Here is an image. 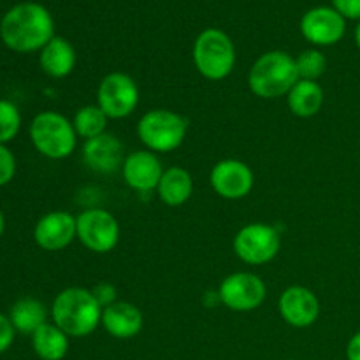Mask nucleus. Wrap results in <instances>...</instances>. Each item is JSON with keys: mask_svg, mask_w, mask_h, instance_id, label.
<instances>
[{"mask_svg": "<svg viewBox=\"0 0 360 360\" xmlns=\"http://www.w3.org/2000/svg\"><path fill=\"white\" fill-rule=\"evenodd\" d=\"M51 316L56 327L69 338L90 336L102 320V306L86 288H65L55 297Z\"/></svg>", "mask_w": 360, "mask_h": 360, "instance_id": "obj_2", "label": "nucleus"}, {"mask_svg": "<svg viewBox=\"0 0 360 360\" xmlns=\"http://www.w3.org/2000/svg\"><path fill=\"white\" fill-rule=\"evenodd\" d=\"M35 150L53 160H62L76 150L77 134L72 123L55 111L39 112L30 125Z\"/></svg>", "mask_w": 360, "mask_h": 360, "instance_id": "obj_4", "label": "nucleus"}, {"mask_svg": "<svg viewBox=\"0 0 360 360\" xmlns=\"http://www.w3.org/2000/svg\"><path fill=\"white\" fill-rule=\"evenodd\" d=\"M32 347L42 360H62L69 352V336L55 323H44L32 334Z\"/></svg>", "mask_w": 360, "mask_h": 360, "instance_id": "obj_21", "label": "nucleus"}, {"mask_svg": "<svg viewBox=\"0 0 360 360\" xmlns=\"http://www.w3.org/2000/svg\"><path fill=\"white\" fill-rule=\"evenodd\" d=\"M211 186L224 199H243L253 188V172L241 160H221L213 167L210 176Z\"/></svg>", "mask_w": 360, "mask_h": 360, "instance_id": "obj_12", "label": "nucleus"}, {"mask_svg": "<svg viewBox=\"0 0 360 360\" xmlns=\"http://www.w3.org/2000/svg\"><path fill=\"white\" fill-rule=\"evenodd\" d=\"M280 315L288 326L304 329L319 319L320 302L309 288L299 285L288 287L280 297Z\"/></svg>", "mask_w": 360, "mask_h": 360, "instance_id": "obj_14", "label": "nucleus"}, {"mask_svg": "<svg viewBox=\"0 0 360 360\" xmlns=\"http://www.w3.org/2000/svg\"><path fill=\"white\" fill-rule=\"evenodd\" d=\"M41 69L49 77H60L69 76L76 65V51H74L72 44L63 37H53L44 48L41 49Z\"/></svg>", "mask_w": 360, "mask_h": 360, "instance_id": "obj_18", "label": "nucleus"}, {"mask_svg": "<svg viewBox=\"0 0 360 360\" xmlns=\"http://www.w3.org/2000/svg\"><path fill=\"white\" fill-rule=\"evenodd\" d=\"M4 227H6V221H4V214H2V211H0V236H2Z\"/></svg>", "mask_w": 360, "mask_h": 360, "instance_id": "obj_32", "label": "nucleus"}, {"mask_svg": "<svg viewBox=\"0 0 360 360\" xmlns=\"http://www.w3.org/2000/svg\"><path fill=\"white\" fill-rule=\"evenodd\" d=\"M21 115L9 101H0V144L9 143L20 132Z\"/></svg>", "mask_w": 360, "mask_h": 360, "instance_id": "obj_25", "label": "nucleus"}, {"mask_svg": "<svg viewBox=\"0 0 360 360\" xmlns=\"http://www.w3.org/2000/svg\"><path fill=\"white\" fill-rule=\"evenodd\" d=\"M94 295L97 297L98 304L102 306V309L108 308V306L115 304L116 302V290L115 287H111L109 283H101L94 288Z\"/></svg>", "mask_w": 360, "mask_h": 360, "instance_id": "obj_28", "label": "nucleus"}, {"mask_svg": "<svg viewBox=\"0 0 360 360\" xmlns=\"http://www.w3.org/2000/svg\"><path fill=\"white\" fill-rule=\"evenodd\" d=\"M0 35L13 51H37L55 37V23L44 6L23 2L7 11L0 23Z\"/></svg>", "mask_w": 360, "mask_h": 360, "instance_id": "obj_1", "label": "nucleus"}, {"mask_svg": "<svg viewBox=\"0 0 360 360\" xmlns=\"http://www.w3.org/2000/svg\"><path fill=\"white\" fill-rule=\"evenodd\" d=\"M158 197L167 206H181L192 197L193 179L190 172L183 167H169L162 174L160 183L157 186Z\"/></svg>", "mask_w": 360, "mask_h": 360, "instance_id": "obj_19", "label": "nucleus"}, {"mask_svg": "<svg viewBox=\"0 0 360 360\" xmlns=\"http://www.w3.org/2000/svg\"><path fill=\"white\" fill-rule=\"evenodd\" d=\"M14 172H16L14 155L4 144H0V186L7 185L14 178Z\"/></svg>", "mask_w": 360, "mask_h": 360, "instance_id": "obj_26", "label": "nucleus"}, {"mask_svg": "<svg viewBox=\"0 0 360 360\" xmlns=\"http://www.w3.org/2000/svg\"><path fill=\"white\" fill-rule=\"evenodd\" d=\"M299 79L316 81L327 69V60L319 49H306L295 58Z\"/></svg>", "mask_w": 360, "mask_h": 360, "instance_id": "obj_24", "label": "nucleus"}, {"mask_svg": "<svg viewBox=\"0 0 360 360\" xmlns=\"http://www.w3.org/2000/svg\"><path fill=\"white\" fill-rule=\"evenodd\" d=\"M77 220V239L90 252L108 253L118 245L120 225L105 210L83 211Z\"/></svg>", "mask_w": 360, "mask_h": 360, "instance_id": "obj_9", "label": "nucleus"}, {"mask_svg": "<svg viewBox=\"0 0 360 360\" xmlns=\"http://www.w3.org/2000/svg\"><path fill=\"white\" fill-rule=\"evenodd\" d=\"M347 359L348 360H360V333L354 334V336H352V340L348 341Z\"/></svg>", "mask_w": 360, "mask_h": 360, "instance_id": "obj_30", "label": "nucleus"}, {"mask_svg": "<svg viewBox=\"0 0 360 360\" xmlns=\"http://www.w3.org/2000/svg\"><path fill=\"white\" fill-rule=\"evenodd\" d=\"M347 20L334 7H313L302 16L301 32L315 46H333L343 39Z\"/></svg>", "mask_w": 360, "mask_h": 360, "instance_id": "obj_11", "label": "nucleus"}, {"mask_svg": "<svg viewBox=\"0 0 360 360\" xmlns=\"http://www.w3.org/2000/svg\"><path fill=\"white\" fill-rule=\"evenodd\" d=\"M14 341V327L9 319L0 315V354L7 350Z\"/></svg>", "mask_w": 360, "mask_h": 360, "instance_id": "obj_29", "label": "nucleus"}, {"mask_svg": "<svg viewBox=\"0 0 360 360\" xmlns=\"http://www.w3.org/2000/svg\"><path fill=\"white\" fill-rule=\"evenodd\" d=\"M299 81L295 58L285 51H269L253 63L248 84L257 97L276 98L287 95Z\"/></svg>", "mask_w": 360, "mask_h": 360, "instance_id": "obj_3", "label": "nucleus"}, {"mask_svg": "<svg viewBox=\"0 0 360 360\" xmlns=\"http://www.w3.org/2000/svg\"><path fill=\"white\" fill-rule=\"evenodd\" d=\"M44 304L37 299H21L11 309V323H13L14 330H20L23 334H34L39 327H42L46 322Z\"/></svg>", "mask_w": 360, "mask_h": 360, "instance_id": "obj_22", "label": "nucleus"}, {"mask_svg": "<svg viewBox=\"0 0 360 360\" xmlns=\"http://www.w3.org/2000/svg\"><path fill=\"white\" fill-rule=\"evenodd\" d=\"M108 120V115L98 105H84V108L77 109V112L74 115L72 125L77 136L88 141L105 134Z\"/></svg>", "mask_w": 360, "mask_h": 360, "instance_id": "obj_23", "label": "nucleus"}, {"mask_svg": "<svg viewBox=\"0 0 360 360\" xmlns=\"http://www.w3.org/2000/svg\"><path fill=\"white\" fill-rule=\"evenodd\" d=\"M139 104V88L125 72H111L101 81L97 90V105L108 118L120 120L132 115Z\"/></svg>", "mask_w": 360, "mask_h": 360, "instance_id": "obj_7", "label": "nucleus"}, {"mask_svg": "<svg viewBox=\"0 0 360 360\" xmlns=\"http://www.w3.org/2000/svg\"><path fill=\"white\" fill-rule=\"evenodd\" d=\"M83 157L88 167L101 174H111L123 167V144L120 139L111 134H102V136L88 139L83 146Z\"/></svg>", "mask_w": 360, "mask_h": 360, "instance_id": "obj_16", "label": "nucleus"}, {"mask_svg": "<svg viewBox=\"0 0 360 360\" xmlns=\"http://www.w3.org/2000/svg\"><path fill=\"white\" fill-rule=\"evenodd\" d=\"M188 123L181 115L169 109L148 111L137 125V136L150 151L167 153L183 144Z\"/></svg>", "mask_w": 360, "mask_h": 360, "instance_id": "obj_6", "label": "nucleus"}, {"mask_svg": "<svg viewBox=\"0 0 360 360\" xmlns=\"http://www.w3.org/2000/svg\"><path fill=\"white\" fill-rule=\"evenodd\" d=\"M101 323L116 340H130L143 329V313L132 302H115L102 309Z\"/></svg>", "mask_w": 360, "mask_h": 360, "instance_id": "obj_17", "label": "nucleus"}, {"mask_svg": "<svg viewBox=\"0 0 360 360\" xmlns=\"http://www.w3.org/2000/svg\"><path fill=\"white\" fill-rule=\"evenodd\" d=\"M333 7L345 20H360V0H333Z\"/></svg>", "mask_w": 360, "mask_h": 360, "instance_id": "obj_27", "label": "nucleus"}, {"mask_svg": "<svg viewBox=\"0 0 360 360\" xmlns=\"http://www.w3.org/2000/svg\"><path fill=\"white\" fill-rule=\"evenodd\" d=\"M288 360H295V359H288Z\"/></svg>", "mask_w": 360, "mask_h": 360, "instance_id": "obj_33", "label": "nucleus"}, {"mask_svg": "<svg viewBox=\"0 0 360 360\" xmlns=\"http://www.w3.org/2000/svg\"><path fill=\"white\" fill-rule=\"evenodd\" d=\"M290 111L299 118H311L322 109L323 90L316 81L299 79L287 94Z\"/></svg>", "mask_w": 360, "mask_h": 360, "instance_id": "obj_20", "label": "nucleus"}, {"mask_svg": "<svg viewBox=\"0 0 360 360\" xmlns=\"http://www.w3.org/2000/svg\"><path fill=\"white\" fill-rule=\"evenodd\" d=\"M218 297L232 311H253L266 299V283L257 274L234 273L221 281Z\"/></svg>", "mask_w": 360, "mask_h": 360, "instance_id": "obj_10", "label": "nucleus"}, {"mask_svg": "<svg viewBox=\"0 0 360 360\" xmlns=\"http://www.w3.org/2000/svg\"><path fill=\"white\" fill-rule=\"evenodd\" d=\"M281 246L280 234L266 224H250L243 227L234 238V252L243 262L260 266L278 255Z\"/></svg>", "mask_w": 360, "mask_h": 360, "instance_id": "obj_8", "label": "nucleus"}, {"mask_svg": "<svg viewBox=\"0 0 360 360\" xmlns=\"http://www.w3.org/2000/svg\"><path fill=\"white\" fill-rule=\"evenodd\" d=\"M193 63L207 79H225L236 65L234 42L224 30L206 28L193 44Z\"/></svg>", "mask_w": 360, "mask_h": 360, "instance_id": "obj_5", "label": "nucleus"}, {"mask_svg": "<svg viewBox=\"0 0 360 360\" xmlns=\"http://www.w3.org/2000/svg\"><path fill=\"white\" fill-rule=\"evenodd\" d=\"M77 238V220L67 211L44 214L34 229V239L46 252L67 248Z\"/></svg>", "mask_w": 360, "mask_h": 360, "instance_id": "obj_13", "label": "nucleus"}, {"mask_svg": "<svg viewBox=\"0 0 360 360\" xmlns=\"http://www.w3.org/2000/svg\"><path fill=\"white\" fill-rule=\"evenodd\" d=\"M355 42H357V46H359V49H360V21H359L357 28H355Z\"/></svg>", "mask_w": 360, "mask_h": 360, "instance_id": "obj_31", "label": "nucleus"}, {"mask_svg": "<svg viewBox=\"0 0 360 360\" xmlns=\"http://www.w3.org/2000/svg\"><path fill=\"white\" fill-rule=\"evenodd\" d=\"M122 172L130 188L137 192H150L158 186L164 169L153 151L144 150L130 153L123 162Z\"/></svg>", "mask_w": 360, "mask_h": 360, "instance_id": "obj_15", "label": "nucleus"}]
</instances>
